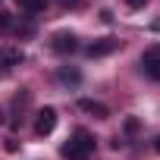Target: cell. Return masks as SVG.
I'll use <instances>...</instances> for the list:
<instances>
[{
  "mask_svg": "<svg viewBox=\"0 0 160 160\" xmlns=\"http://www.w3.org/2000/svg\"><path fill=\"white\" fill-rule=\"evenodd\" d=\"M157 32H160V25H157Z\"/></svg>",
  "mask_w": 160,
  "mask_h": 160,
  "instance_id": "5bb4252c",
  "label": "cell"
},
{
  "mask_svg": "<svg viewBox=\"0 0 160 160\" xmlns=\"http://www.w3.org/2000/svg\"><path fill=\"white\" fill-rule=\"evenodd\" d=\"M126 3H129V7H132V10H141V7H144V3H148V0H126Z\"/></svg>",
  "mask_w": 160,
  "mask_h": 160,
  "instance_id": "7c38bea8",
  "label": "cell"
},
{
  "mask_svg": "<svg viewBox=\"0 0 160 160\" xmlns=\"http://www.w3.org/2000/svg\"><path fill=\"white\" fill-rule=\"evenodd\" d=\"M53 129H57V110H53V107H44V110H38L35 132H38V135H50Z\"/></svg>",
  "mask_w": 160,
  "mask_h": 160,
  "instance_id": "3957f363",
  "label": "cell"
},
{
  "mask_svg": "<svg viewBox=\"0 0 160 160\" xmlns=\"http://www.w3.org/2000/svg\"><path fill=\"white\" fill-rule=\"evenodd\" d=\"M154 144H157V151H160V135H157V141H154Z\"/></svg>",
  "mask_w": 160,
  "mask_h": 160,
  "instance_id": "4fadbf2b",
  "label": "cell"
},
{
  "mask_svg": "<svg viewBox=\"0 0 160 160\" xmlns=\"http://www.w3.org/2000/svg\"><path fill=\"white\" fill-rule=\"evenodd\" d=\"M57 75H60V82H63V85H78V82H82V75H78L75 69H60Z\"/></svg>",
  "mask_w": 160,
  "mask_h": 160,
  "instance_id": "9c48e42d",
  "label": "cell"
},
{
  "mask_svg": "<svg viewBox=\"0 0 160 160\" xmlns=\"http://www.w3.org/2000/svg\"><path fill=\"white\" fill-rule=\"evenodd\" d=\"M16 3H19L25 13H41V10L47 7V0H16Z\"/></svg>",
  "mask_w": 160,
  "mask_h": 160,
  "instance_id": "ba28073f",
  "label": "cell"
},
{
  "mask_svg": "<svg viewBox=\"0 0 160 160\" xmlns=\"http://www.w3.org/2000/svg\"><path fill=\"white\" fill-rule=\"evenodd\" d=\"M94 154V135L85 132V129H78L66 144H63V157L66 160H88Z\"/></svg>",
  "mask_w": 160,
  "mask_h": 160,
  "instance_id": "6da1fadb",
  "label": "cell"
},
{
  "mask_svg": "<svg viewBox=\"0 0 160 160\" xmlns=\"http://www.w3.org/2000/svg\"><path fill=\"white\" fill-rule=\"evenodd\" d=\"M78 107H82L85 113H91V116H98V119H104V116H110V110L101 104V101H91V98H85V101H78Z\"/></svg>",
  "mask_w": 160,
  "mask_h": 160,
  "instance_id": "52a82bcc",
  "label": "cell"
},
{
  "mask_svg": "<svg viewBox=\"0 0 160 160\" xmlns=\"http://www.w3.org/2000/svg\"><path fill=\"white\" fill-rule=\"evenodd\" d=\"M60 7H66V10H75V7H82V0H60Z\"/></svg>",
  "mask_w": 160,
  "mask_h": 160,
  "instance_id": "8fae6325",
  "label": "cell"
},
{
  "mask_svg": "<svg viewBox=\"0 0 160 160\" xmlns=\"http://www.w3.org/2000/svg\"><path fill=\"white\" fill-rule=\"evenodd\" d=\"M141 66H144V72L154 78V82H160V44L144 50V57H141Z\"/></svg>",
  "mask_w": 160,
  "mask_h": 160,
  "instance_id": "7a4b0ae2",
  "label": "cell"
},
{
  "mask_svg": "<svg viewBox=\"0 0 160 160\" xmlns=\"http://www.w3.org/2000/svg\"><path fill=\"white\" fill-rule=\"evenodd\" d=\"M13 28V19H10V13H0V32H10Z\"/></svg>",
  "mask_w": 160,
  "mask_h": 160,
  "instance_id": "30bf717a",
  "label": "cell"
},
{
  "mask_svg": "<svg viewBox=\"0 0 160 160\" xmlns=\"http://www.w3.org/2000/svg\"><path fill=\"white\" fill-rule=\"evenodd\" d=\"M19 63H22V50H16V47H0V75H10L13 66H19Z\"/></svg>",
  "mask_w": 160,
  "mask_h": 160,
  "instance_id": "5b68a950",
  "label": "cell"
},
{
  "mask_svg": "<svg viewBox=\"0 0 160 160\" xmlns=\"http://www.w3.org/2000/svg\"><path fill=\"white\" fill-rule=\"evenodd\" d=\"M119 44H122V41H116V38H101V41L88 44V47H85V53H88L91 60H94V57H107V53L119 50Z\"/></svg>",
  "mask_w": 160,
  "mask_h": 160,
  "instance_id": "277c9868",
  "label": "cell"
},
{
  "mask_svg": "<svg viewBox=\"0 0 160 160\" xmlns=\"http://www.w3.org/2000/svg\"><path fill=\"white\" fill-rule=\"evenodd\" d=\"M50 47H53L57 53H72V50L78 47V41H75L72 32H57V35L50 38Z\"/></svg>",
  "mask_w": 160,
  "mask_h": 160,
  "instance_id": "8992f818",
  "label": "cell"
}]
</instances>
